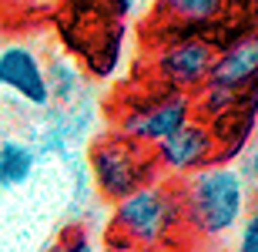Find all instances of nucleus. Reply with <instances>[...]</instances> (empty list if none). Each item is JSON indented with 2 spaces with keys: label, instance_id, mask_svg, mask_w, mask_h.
<instances>
[{
  "label": "nucleus",
  "instance_id": "obj_1",
  "mask_svg": "<svg viewBox=\"0 0 258 252\" xmlns=\"http://www.w3.org/2000/svg\"><path fill=\"white\" fill-rule=\"evenodd\" d=\"M174 185H178L181 225L208 242L235 235L255 198L251 185L241 178L235 162H211Z\"/></svg>",
  "mask_w": 258,
  "mask_h": 252
},
{
  "label": "nucleus",
  "instance_id": "obj_6",
  "mask_svg": "<svg viewBox=\"0 0 258 252\" xmlns=\"http://www.w3.org/2000/svg\"><path fill=\"white\" fill-rule=\"evenodd\" d=\"M151 152H154L158 175H161V178H171V182H181V178H188L191 172L211 165V162H221L218 138H215V131H211L205 121H198V118L184 121L178 131H171L164 141H158Z\"/></svg>",
  "mask_w": 258,
  "mask_h": 252
},
{
  "label": "nucleus",
  "instance_id": "obj_5",
  "mask_svg": "<svg viewBox=\"0 0 258 252\" xmlns=\"http://www.w3.org/2000/svg\"><path fill=\"white\" fill-rule=\"evenodd\" d=\"M215 51H218V44L208 40V34L171 30L161 40L158 54H154V84L174 87V91H184V94L198 91L211 74Z\"/></svg>",
  "mask_w": 258,
  "mask_h": 252
},
{
  "label": "nucleus",
  "instance_id": "obj_2",
  "mask_svg": "<svg viewBox=\"0 0 258 252\" xmlns=\"http://www.w3.org/2000/svg\"><path fill=\"white\" fill-rule=\"evenodd\" d=\"M178 229H181V205H178V185L171 178H154L114 202L111 235L121 239V245L127 249L164 245Z\"/></svg>",
  "mask_w": 258,
  "mask_h": 252
},
{
  "label": "nucleus",
  "instance_id": "obj_14",
  "mask_svg": "<svg viewBox=\"0 0 258 252\" xmlns=\"http://www.w3.org/2000/svg\"><path fill=\"white\" fill-rule=\"evenodd\" d=\"M251 148H255V152H258V131H255V138H251Z\"/></svg>",
  "mask_w": 258,
  "mask_h": 252
},
{
  "label": "nucleus",
  "instance_id": "obj_7",
  "mask_svg": "<svg viewBox=\"0 0 258 252\" xmlns=\"http://www.w3.org/2000/svg\"><path fill=\"white\" fill-rule=\"evenodd\" d=\"M0 94L30 108H47L54 101L47 81V64H44V58L34 44H27V40L0 44Z\"/></svg>",
  "mask_w": 258,
  "mask_h": 252
},
{
  "label": "nucleus",
  "instance_id": "obj_3",
  "mask_svg": "<svg viewBox=\"0 0 258 252\" xmlns=\"http://www.w3.org/2000/svg\"><path fill=\"white\" fill-rule=\"evenodd\" d=\"M191 118V94L164 84H151L127 97V105L114 118V131L144 148H154Z\"/></svg>",
  "mask_w": 258,
  "mask_h": 252
},
{
  "label": "nucleus",
  "instance_id": "obj_15",
  "mask_svg": "<svg viewBox=\"0 0 258 252\" xmlns=\"http://www.w3.org/2000/svg\"><path fill=\"white\" fill-rule=\"evenodd\" d=\"M0 108H4V94H0Z\"/></svg>",
  "mask_w": 258,
  "mask_h": 252
},
{
  "label": "nucleus",
  "instance_id": "obj_4",
  "mask_svg": "<svg viewBox=\"0 0 258 252\" xmlns=\"http://www.w3.org/2000/svg\"><path fill=\"white\" fill-rule=\"evenodd\" d=\"M87 162H91V175H94L97 192L104 195L107 202H121L124 195L138 192L141 185L161 178L151 148L138 145V141L117 135V131L97 138L91 145Z\"/></svg>",
  "mask_w": 258,
  "mask_h": 252
},
{
  "label": "nucleus",
  "instance_id": "obj_9",
  "mask_svg": "<svg viewBox=\"0 0 258 252\" xmlns=\"http://www.w3.org/2000/svg\"><path fill=\"white\" fill-rule=\"evenodd\" d=\"M158 14H161L168 30H195V34H205L218 20H225L228 0H158Z\"/></svg>",
  "mask_w": 258,
  "mask_h": 252
},
{
  "label": "nucleus",
  "instance_id": "obj_12",
  "mask_svg": "<svg viewBox=\"0 0 258 252\" xmlns=\"http://www.w3.org/2000/svg\"><path fill=\"white\" fill-rule=\"evenodd\" d=\"M50 252H97V245H94V239H91L87 232L71 229V232H64L57 242L50 245Z\"/></svg>",
  "mask_w": 258,
  "mask_h": 252
},
{
  "label": "nucleus",
  "instance_id": "obj_13",
  "mask_svg": "<svg viewBox=\"0 0 258 252\" xmlns=\"http://www.w3.org/2000/svg\"><path fill=\"white\" fill-rule=\"evenodd\" d=\"M251 27L258 30V0H255V4H251Z\"/></svg>",
  "mask_w": 258,
  "mask_h": 252
},
{
  "label": "nucleus",
  "instance_id": "obj_10",
  "mask_svg": "<svg viewBox=\"0 0 258 252\" xmlns=\"http://www.w3.org/2000/svg\"><path fill=\"white\" fill-rule=\"evenodd\" d=\"M37 168V155L20 138H0V188H20Z\"/></svg>",
  "mask_w": 258,
  "mask_h": 252
},
{
  "label": "nucleus",
  "instance_id": "obj_11",
  "mask_svg": "<svg viewBox=\"0 0 258 252\" xmlns=\"http://www.w3.org/2000/svg\"><path fill=\"white\" fill-rule=\"evenodd\" d=\"M235 252H258V205H251L235 229Z\"/></svg>",
  "mask_w": 258,
  "mask_h": 252
},
{
  "label": "nucleus",
  "instance_id": "obj_8",
  "mask_svg": "<svg viewBox=\"0 0 258 252\" xmlns=\"http://www.w3.org/2000/svg\"><path fill=\"white\" fill-rule=\"evenodd\" d=\"M211 84H221L228 91H251L258 87V30L245 27L235 37H228L215 51V64L208 74Z\"/></svg>",
  "mask_w": 258,
  "mask_h": 252
},
{
  "label": "nucleus",
  "instance_id": "obj_16",
  "mask_svg": "<svg viewBox=\"0 0 258 252\" xmlns=\"http://www.w3.org/2000/svg\"><path fill=\"white\" fill-rule=\"evenodd\" d=\"M255 195H258V185H255Z\"/></svg>",
  "mask_w": 258,
  "mask_h": 252
}]
</instances>
